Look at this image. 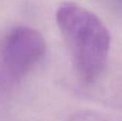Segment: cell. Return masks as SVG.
<instances>
[{
  "instance_id": "1",
  "label": "cell",
  "mask_w": 122,
  "mask_h": 121,
  "mask_svg": "<svg viewBox=\"0 0 122 121\" xmlns=\"http://www.w3.org/2000/svg\"><path fill=\"white\" fill-rule=\"evenodd\" d=\"M56 21L78 78L85 84L95 83L109 56L112 36L107 27L94 13L74 2L61 4Z\"/></svg>"
},
{
  "instance_id": "2",
  "label": "cell",
  "mask_w": 122,
  "mask_h": 121,
  "mask_svg": "<svg viewBox=\"0 0 122 121\" xmlns=\"http://www.w3.org/2000/svg\"><path fill=\"white\" fill-rule=\"evenodd\" d=\"M46 51L41 32L28 26H16L6 32L0 45V59L13 79L23 78Z\"/></svg>"
},
{
  "instance_id": "3",
  "label": "cell",
  "mask_w": 122,
  "mask_h": 121,
  "mask_svg": "<svg viewBox=\"0 0 122 121\" xmlns=\"http://www.w3.org/2000/svg\"><path fill=\"white\" fill-rule=\"evenodd\" d=\"M64 121H122L108 114L97 111H78L70 115Z\"/></svg>"
},
{
  "instance_id": "4",
  "label": "cell",
  "mask_w": 122,
  "mask_h": 121,
  "mask_svg": "<svg viewBox=\"0 0 122 121\" xmlns=\"http://www.w3.org/2000/svg\"><path fill=\"white\" fill-rule=\"evenodd\" d=\"M121 2H122V0H121Z\"/></svg>"
}]
</instances>
